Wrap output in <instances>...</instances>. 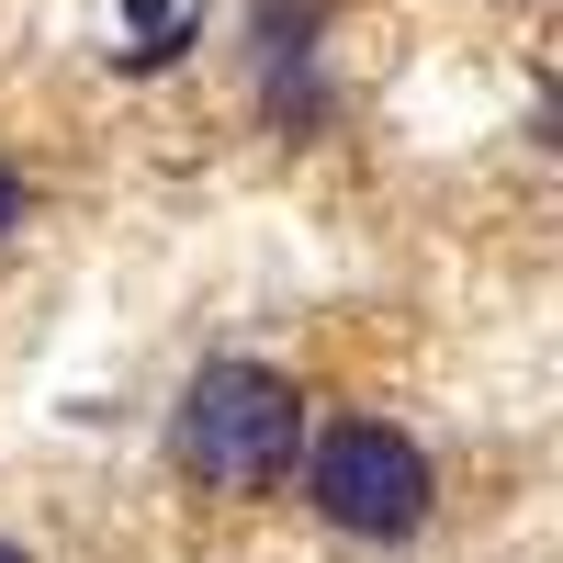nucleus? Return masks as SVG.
Here are the masks:
<instances>
[{
	"label": "nucleus",
	"mask_w": 563,
	"mask_h": 563,
	"mask_svg": "<svg viewBox=\"0 0 563 563\" xmlns=\"http://www.w3.org/2000/svg\"><path fill=\"white\" fill-rule=\"evenodd\" d=\"M305 507L339 541H417L440 507V474L429 451H417L395 417H339V429H316L305 451Z\"/></svg>",
	"instance_id": "2"
},
{
	"label": "nucleus",
	"mask_w": 563,
	"mask_h": 563,
	"mask_svg": "<svg viewBox=\"0 0 563 563\" xmlns=\"http://www.w3.org/2000/svg\"><path fill=\"white\" fill-rule=\"evenodd\" d=\"M260 113H271L282 135H316L327 113H339V102H327V68H316V57H294V68H260Z\"/></svg>",
	"instance_id": "5"
},
{
	"label": "nucleus",
	"mask_w": 563,
	"mask_h": 563,
	"mask_svg": "<svg viewBox=\"0 0 563 563\" xmlns=\"http://www.w3.org/2000/svg\"><path fill=\"white\" fill-rule=\"evenodd\" d=\"M0 563H45V552H23V541H0Z\"/></svg>",
	"instance_id": "7"
},
{
	"label": "nucleus",
	"mask_w": 563,
	"mask_h": 563,
	"mask_svg": "<svg viewBox=\"0 0 563 563\" xmlns=\"http://www.w3.org/2000/svg\"><path fill=\"white\" fill-rule=\"evenodd\" d=\"M327 12H339V0H249V57H260V68L316 57V45H327Z\"/></svg>",
	"instance_id": "4"
},
{
	"label": "nucleus",
	"mask_w": 563,
	"mask_h": 563,
	"mask_svg": "<svg viewBox=\"0 0 563 563\" xmlns=\"http://www.w3.org/2000/svg\"><path fill=\"white\" fill-rule=\"evenodd\" d=\"M124 23H135V45H113L124 79H158V68H180L203 45V12H180V0H124Z\"/></svg>",
	"instance_id": "3"
},
{
	"label": "nucleus",
	"mask_w": 563,
	"mask_h": 563,
	"mask_svg": "<svg viewBox=\"0 0 563 563\" xmlns=\"http://www.w3.org/2000/svg\"><path fill=\"white\" fill-rule=\"evenodd\" d=\"M23 214H34V192H23V169H12V158H0V238H12V225H23Z\"/></svg>",
	"instance_id": "6"
},
{
	"label": "nucleus",
	"mask_w": 563,
	"mask_h": 563,
	"mask_svg": "<svg viewBox=\"0 0 563 563\" xmlns=\"http://www.w3.org/2000/svg\"><path fill=\"white\" fill-rule=\"evenodd\" d=\"M305 451V395L271 361H203L169 406V462L203 496H282Z\"/></svg>",
	"instance_id": "1"
}]
</instances>
